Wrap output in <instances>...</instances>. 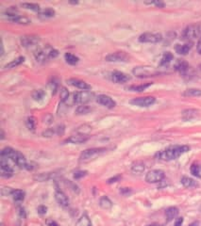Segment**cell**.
Segmentation results:
<instances>
[{"label":"cell","mask_w":201,"mask_h":226,"mask_svg":"<svg viewBox=\"0 0 201 226\" xmlns=\"http://www.w3.org/2000/svg\"><path fill=\"white\" fill-rule=\"evenodd\" d=\"M189 150L190 147L187 145H172L167 147L165 150L160 151V153L157 154V156L163 160H173L187 153Z\"/></svg>","instance_id":"6da1fadb"},{"label":"cell","mask_w":201,"mask_h":226,"mask_svg":"<svg viewBox=\"0 0 201 226\" xmlns=\"http://www.w3.org/2000/svg\"><path fill=\"white\" fill-rule=\"evenodd\" d=\"M58 55H59L58 50L54 49L53 47L49 46V45L37 50L34 53L36 60L39 62H44L50 58H55L56 57H58Z\"/></svg>","instance_id":"7a4b0ae2"},{"label":"cell","mask_w":201,"mask_h":226,"mask_svg":"<svg viewBox=\"0 0 201 226\" xmlns=\"http://www.w3.org/2000/svg\"><path fill=\"white\" fill-rule=\"evenodd\" d=\"M107 151L106 148H91V149H87L80 154L79 156V161L80 162H89L98 156L102 155Z\"/></svg>","instance_id":"3957f363"},{"label":"cell","mask_w":201,"mask_h":226,"mask_svg":"<svg viewBox=\"0 0 201 226\" xmlns=\"http://www.w3.org/2000/svg\"><path fill=\"white\" fill-rule=\"evenodd\" d=\"M198 37L201 38V24L189 26L182 32V39L184 40H193Z\"/></svg>","instance_id":"277c9868"},{"label":"cell","mask_w":201,"mask_h":226,"mask_svg":"<svg viewBox=\"0 0 201 226\" xmlns=\"http://www.w3.org/2000/svg\"><path fill=\"white\" fill-rule=\"evenodd\" d=\"M133 73L137 77H155L158 74V72L152 68V67H135L133 69Z\"/></svg>","instance_id":"5b68a950"},{"label":"cell","mask_w":201,"mask_h":226,"mask_svg":"<svg viewBox=\"0 0 201 226\" xmlns=\"http://www.w3.org/2000/svg\"><path fill=\"white\" fill-rule=\"evenodd\" d=\"M95 94L89 91H82V92H77L73 94V99L75 103L78 104H85L87 102L91 101L94 98Z\"/></svg>","instance_id":"8992f818"},{"label":"cell","mask_w":201,"mask_h":226,"mask_svg":"<svg viewBox=\"0 0 201 226\" xmlns=\"http://www.w3.org/2000/svg\"><path fill=\"white\" fill-rule=\"evenodd\" d=\"M15 11L16 10H14V9L7 10L6 15H7L8 20H10L12 23H16V24H29L31 23V21L29 18L17 14Z\"/></svg>","instance_id":"52a82bcc"},{"label":"cell","mask_w":201,"mask_h":226,"mask_svg":"<svg viewBox=\"0 0 201 226\" xmlns=\"http://www.w3.org/2000/svg\"><path fill=\"white\" fill-rule=\"evenodd\" d=\"M165 174L162 171L160 170H153L150 171L146 173L145 175V181L150 184H154V183H159L161 182L164 179Z\"/></svg>","instance_id":"ba28073f"},{"label":"cell","mask_w":201,"mask_h":226,"mask_svg":"<svg viewBox=\"0 0 201 226\" xmlns=\"http://www.w3.org/2000/svg\"><path fill=\"white\" fill-rule=\"evenodd\" d=\"M156 102V99L153 96H145V97H138L131 100L130 103L134 106L141 107H147L152 106Z\"/></svg>","instance_id":"9c48e42d"},{"label":"cell","mask_w":201,"mask_h":226,"mask_svg":"<svg viewBox=\"0 0 201 226\" xmlns=\"http://www.w3.org/2000/svg\"><path fill=\"white\" fill-rule=\"evenodd\" d=\"M162 40V36L160 33H144L139 37V42L141 43H157Z\"/></svg>","instance_id":"30bf717a"},{"label":"cell","mask_w":201,"mask_h":226,"mask_svg":"<svg viewBox=\"0 0 201 226\" xmlns=\"http://www.w3.org/2000/svg\"><path fill=\"white\" fill-rule=\"evenodd\" d=\"M96 102L99 103L108 108H114L116 106V103L114 100H112L111 97L105 95V94H100L96 97Z\"/></svg>","instance_id":"8fae6325"},{"label":"cell","mask_w":201,"mask_h":226,"mask_svg":"<svg viewBox=\"0 0 201 226\" xmlns=\"http://www.w3.org/2000/svg\"><path fill=\"white\" fill-rule=\"evenodd\" d=\"M105 59L110 62H120V61H128L129 56L125 52H115L108 55Z\"/></svg>","instance_id":"7c38bea8"},{"label":"cell","mask_w":201,"mask_h":226,"mask_svg":"<svg viewBox=\"0 0 201 226\" xmlns=\"http://www.w3.org/2000/svg\"><path fill=\"white\" fill-rule=\"evenodd\" d=\"M110 79L114 81V83H117V84H121V83H126L128 82L130 77H129L128 74H126L122 72H119V71H114L110 73Z\"/></svg>","instance_id":"4fadbf2b"},{"label":"cell","mask_w":201,"mask_h":226,"mask_svg":"<svg viewBox=\"0 0 201 226\" xmlns=\"http://www.w3.org/2000/svg\"><path fill=\"white\" fill-rule=\"evenodd\" d=\"M55 198H56V201H57L60 205H61L62 207H68V205H69V199L66 196V194L64 192H62L60 190H59V188H57V190H56Z\"/></svg>","instance_id":"5bb4252c"},{"label":"cell","mask_w":201,"mask_h":226,"mask_svg":"<svg viewBox=\"0 0 201 226\" xmlns=\"http://www.w3.org/2000/svg\"><path fill=\"white\" fill-rule=\"evenodd\" d=\"M18 154L19 152L16 150H14L10 147H5L2 152H1V157H4V158H10V160H12L14 163L17 159V156H18Z\"/></svg>","instance_id":"9a60e30c"},{"label":"cell","mask_w":201,"mask_h":226,"mask_svg":"<svg viewBox=\"0 0 201 226\" xmlns=\"http://www.w3.org/2000/svg\"><path fill=\"white\" fill-rule=\"evenodd\" d=\"M40 39L39 37L37 36H24L21 38V43L24 47H29V46H33L35 44H37L39 43Z\"/></svg>","instance_id":"2e32d148"},{"label":"cell","mask_w":201,"mask_h":226,"mask_svg":"<svg viewBox=\"0 0 201 226\" xmlns=\"http://www.w3.org/2000/svg\"><path fill=\"white\" fill-rule=\"evenodd\" d=\"M0 168H1V175L3 177H10L12 173H14V170L10 166L8 161H5V158H1V162H0Z\"/></svg>","instance_id":"e0dca14e"},{"label":"cell","mask_w":201,"mask_h":226,"mask_svg":"<svg viewBox=\"0 0 201 226\" xmlns=\"http://www.w3.org/2000/svg\"><path fill=\"white\" fill-rule=\"evenodd\" d=\"M67 82H68L70 85H72V86H74V87L78 88V89H80V90H82V91L91 90V86H90L89 84L86 83V82H84V81H82V80H79V79L70 78L69 80H67Z\"/></svg>","instance_id":"ac0fdd59"},{"label":"cell","mask_w":201,"mask_h":226,"mask_svg":"<svg viewBox=\"0 0 201 226\" xmlns=\"http://www.w3.org/2000/svg\"><path fill=\"white\" fill-rule=\"evenodd\" d=\"M175 69L178 72H180L181 74L185 75L187 74L188 72H189L190 67H189V64H188V62H186L183 59H179L175 64Z\"/></svg>","instance_id":"d6986e66"},{"label":"cell","mask_w":201,"mask_h":226,"mask_svg":"<svg viewBox=\"0 0 201 226\" xmlns=\"http://www.w3.org/2000/svg\"><path fill=\"white\" fill-rule=\"evenodd\" d=\"M89 137H90L86 134H77V135L71 136L69 139H67V141L71 143H83L89 140Z\"/></svg>","instance_id":"ffe728a7"},{"label":"cell","mask_w":201,"mask_h":226,"mask_svg":"<svg viewBox=\"0 0 201 226\" xmlns=\"http://www.w3.org/2000/svg\"><path fill=\"white\" fill-rule=\"evenodd\" d=\"M192 48V43H185V44H177L175 47L176 51L180 55H187Z\"/></svg>","instance_id":"44dd1931"},{"label":"cell","mask_w":201,"mask_h":226,"mask_svg":"<svg viewBox=\"0 0 201 226\" xmlns=\"http://www.w3.org/2000/svg\"><path fill=\"white\" fill-rule=\"evenodd\" d=\"M197 115V110L195 109H186L184 111H182V120L185 122L191 121L194 118H195Z\"/></svg>","instance_id":"7402d4cb"},{"label":"cell","mask_w":201,"mask_h":226,"mask_svg":"<svg viewBox=\"0 0 201 226\" xmlns=\"http://www.w3.org/2000/svg\"><path fill=\"white\" fill-rule=\"evenodd\" d=\"M145 170V166L142 161H136L131 165V171L134 173H143Z\"/></svg>","instance_id":"603a6c76"},{"label":"cell","mask_w":201,"mask_h":226,"mask_svg":"<svg viewBox=\"0 0 201 226\" xmlns=\"http://www.w3.org/2000/svg\"><path fill=\"white\" fill-rule=\"evenodd\" d=\"M179 215V209L177 207H169L165 210V216H166V219L168 221L174 220L176 217Z\"/></svg>","instance_id":"cb8c5ba5"},{"label":"cell","mask_w":201,"mask_h":226,"mask_svg":"<svg viewBox=\"0 0 201 226\" xmlns=\"http://www.w3.org/2000/svg\"><path fill=\"white\" fill-rule=\"evenodd\" d=\"M99 205L101 206L103 209H110L111 206H112V203L111 201L107 197V196H103L100 198L99 200Z\"/></svg>","instance_id":"d4e9b609"},{"label":"cell","mask_w":201,"mask_h":226,"mask_svg":"<svg viewBox=\"0 0 201 226\" xmlns=\"http://www.w3.org/2000/svg\"><path fill=\"white\" fill-rule=\"evenodd\" d=\"M11 196L15 202L20 203V202H22V201H24V199H25V192L21 190H12Z\"/></svg>","instance_id":"484cf974"},{"label":"cell","mask_w":201,"mask_h":226,"mask_svg":"<svg viewBox=\"0 0 201 226\" xmlns=\"http://www.w3.org/2000/svg\"><path fill=\"white\" fill-rule=\"evenodd\" d=\"M180 182L183 185V186H185V187H194V186H197L196 182L194 179H192L190 177H187V176H183L181 178Z\"/></svg>","instance_id":"4316f807"},{"label":"cell","mask_w":201,"mask_h":226,"mask_svg":"<svg viewBox=\"0 0 201 226\" xmlns=\"http://www.w3.org/2000/svg\"><path fill=\"white\" fill-rule=\"evenodd\" d=\"M152 83H146V84H142V85H137V86H130L128 88V90L131 91V92H144L145 89H147V88L149 86H151Z\"/></svg>","instance_id":"83f0119b"},{"label":"cell","mask_w":201,"mask_h":226,"mask_svg":"<svg viewBox=\"0 0 201 226\" xmlns=\"http://www.w3.org/2000/svg\"><path fill=\"white\" fill-rule=\"evenodd\" d=\"M55 15V10L52 9H44L43 11L40 12L39 16L43 19H47V18H51Z\"/></svg>","instance_id":"f1b7e54d"},{"label":"cell","mask_w":201,"mask_h":226,"mask_svg":"<svg viewBox=\"0 0 201 226\" xmlns=\"http://www.w3.org/2000/svg\"><path fill=\"white\" fill-rule=\"evenodd\" d=\"M173 55L170 53V52H166V53H164L163 54V56H162V58H161V60H160V66H164V65H167V64H169L170 62H171V60L173 59Z\"/></svg>","instance_id":"f546056e"},{"label":"cell","mask_w":201,"mask_h":226,"mask_svg":"<svg viewBox=\"0 0 201 226\" xmlns=\"http://www.w3.org/2000/svg\"><path fill=\"white\" fill-rule=\"evenodd\" d=\"M64 58H65V60H66L67 63H69V64H71V65L77 64L78 62H79V60L78 57H76V56L73 55V54H71V53H66V54L64 55Z\"/></svg>","instance_id":"4dcf8cb0"},{"label":"cell","mask_w":201,"mask_h":226,"mask_svg":"<svg viewBox=\"0 0 201 226\" xmlns=\"http://www.w3.org/2000/svg\"><path fill=\"white\" fill-rule=\"evenodd\" d=\"M24 60H25V58H24V57H19L18 58H16V59H14V60H12L11 62H10L9 64H7V65L5 66V68H6V69L15 68V67L19 66L21 63H23Z\"/></svg>","instance_id":"1f68e13d"},{"label":"cell","mask_w":201,"mask_h":226,"mask_svg":"<svg viewBox=\"0 0 201 226\" xmlns=\"http://www.w3.org/2000/svg\"><path fill=\"white\" fill-rule=\"evenodd\" d=\"M184 96L194 97V96H201V90L199 89H188L183 92Z\"/></svg>","instance_id":"d6a6232c"},{"label":"cell","mask_w":201,"mask_h":226,"mask_svg":"<svg viewBox=\"0 0 201 226\" xmlns=\"http://www.w3.org/2000/svg\"><path fill=\"white\" fill-rule=\"evenodd\" d=\"M44 95H45V92L43 90H37L32 93V97L35 101H41V100H43V98L44 97Z\"/></svg>","instance_id":"836d02e7"},{"label":"cell","mask_w":201,"mask_h":226,"mask_svg":"<svg viewBox=\"0 0 201 226\" xmlns=\"http://www.w3.org/2000/svg\"><path fill=\"white\" fill-rule=\"evenodd\" d=\"M90 111H91V107H89L88 106H79V107L77 108V110H76L77 114H79V115H81V114H87V113H89Z\"/></svg>","instance_id":"e575fe53"},{"label":"cell","mask_w":201,"mask_h":226,"mask_svg":"<svg viewBox=\"0 0 201 226\" xmlns=\"http://www.w3.org/2000/svg\"><path fill=\"white\" fill-rule=\"evenodd\" d=\"M60 101L61 102H65L69 97V92L67 91L66 88H61V90L60 92Z\"/></svg>","instance_id":"d590c367"},{"label":"cell","mask_w":201,"mask_h":226,"mask_svg":"<svg viewBox=\"0 0 201 226\" xmlns=\"http://www.w3.org/2000/svg\"><path fill=\"white\" fill-rule=\"evenodd\" d=\"M22 6L24 8H26L28 9H32L35 11H39L40 10V6L38 4H34V3H23Z\"/></svg>","instance_id":"8d00e7d4"},{"label":"cell","mask_w":201,"mask_h":226,"mask_svg":"<svg viewBox=\"0 0 201 226\" xmlns=\"http://www.w3.org/2000/svg\"><path fill=\"white\" fill-rule=\"evenodd\" d=\"M191 173L194 175V176H195V177H201V175H200V168H199V166L196 165V164H193V165L191 166Z\"/></svg>","instance_id":"74e56055"},{"label":"cell","mask_w":201,"mask_h":226,"mask_svg":"<svg viewBox=\"0 0 201 226\" xmlns=\"http://www.w3.org/2000/svg\"><path fill=\"white\" fill-rule=\"evenodd\" d=\"M27 126L29 130L34 131L35 129V120L33 117H29L27 119Z\"/></svg>","instance_id":"f35d334b"},{"label":"cell","mask_w":201,"mask_h":226,"mask_svg":"<svg viewBox=\"0 0 201 226\" xmlns=\"http://www.w3.org/2000/svg\"><path fill=\"white\" fill-rule=\"evenodd\" d=\"M86 174H87L86 171H77L74 173V178L75 179H80V178L84 177Z\"/></svg>","instance_id":"ab89813d"},{"label":"cell","mask_w":201,"mask_h":226,"mask_svg":"<svg viewBox=\"0 0 201 226\" xmlns=\"http://www.w3.org/2000/svg\"><path fill=\"white\" fill-rule=\"evenodd\" d=\"M50 85H51V89H52L53 94H55L56 92H57V88H58V83H57V81H56L55 79H53V81H52L51 83H50Z\"/></svg>","instance_id":"60d3db41"},{"label":"cell","mask_w":201,"mask_h":226,"mask_svg":"<svg viewBox=\"0 0 201 226\" xmlns=\"http://www.w3.org/2000/svg\"><path fill=\"white\" fill-rule=\"evenodd\" d=\"M37 211H38V213L39 214H41V215H44V214H45L46 213V211H47V208L44 206V205H40L38 208H37Z\"/></svg>","instance_id":"b9f144b4"},{"label":"cell","mask_w":201,"mask_h":226,"mask_svg":"<svg viewBox=\"0 0 201 226\" xmlns=\"http://www.w3.org/2000/svg\"><path fill=\"white\" fill-rule=\"evenodd\" d=\"M120 178H121L120 175H117V176H114V177H112V178H110L107 182H108V184H112V183H115V182L119 181Z\"/></svg>","instance_id":"7bdbcfd3"},{"label":"cell","mask_w":201,"mask_h":226,"mask_svg":"<svg viewBox=\"0 0 201 226\" xmlns=\"http://www.w3.org/2000/svg\"><path fill=\"white\" fill-rule=\"evenodd\" d=\"M130 192H131V190H129V187H122L120 190V193H122L123 195H128Z\"/></svg>","instance_id":"ee69618b"},{"label":"cell","mask_w":201,"mask_h":226,"mask_svg":"<svg viewBox=\"0 0 201 226\" xmlns=\"http://www.w3.org/2000/svg\"><path fill=\"white\" fill-rule=\"evenodd\" d=\"M146 4H154L155 6H157V7H159V8H163V7H164V3H162V2H160V1H154V2H148V3H146Z\"/></svg>","instance_id":"f6af8a7d"},{"label":"cell","mask_w":201,"mask_h":226,"mask_svg":"<svg viewBox=\"0 0 201 226\" xmlns=\"http://www.w3.org/2000/svg\"><path fill=\"white\" fill-rule=\"evenodd\" d=\"M52 121H53V117L50 115V114H47L44 117V122H46V123H51Z\"/></svg>","instance_id":"bcb514c9"},{"label":"cell","mask_w":201,"mask_h":226,"mask_svg":"<svg viewBox=\"0 0 201 226\" xmlns=\"http://www.w3.org/2000/svg\"><path fill=\"white\" fill-rule=\"evenodd\" d=\"M182 222H183V218H178L177 220H176V222H175L174 226H181Z\"/></svg>","instance_id":"7dc6e473"},{"label":"cell","mask_w":201,"mask_h":226,"mask_svg":"<svg viewBox=\"0 0 201 226\" xmlns=\"http://www.w3.org/2000/svg\"><path fill=\"white\" fill-rule=\"evenodd\" d=\"M19 213H20V216L21 217H26V212H25V209L24 208H22V207H20L19 208Z\"/></svg>","instance_id":"c3c4849f"},{"label":"cell","mask_w":201,"mask_h":226,"mask_svg":"<svg viewBox=\"0 0 201 226\" xmlns=\"http://www.w3.org/2000/svg\"><path fill=\"white\" fill-rule=\"evenodd\" d=\"M47 224L49 225V226H59L55 221H53V220H48L47 221Z\"/></svg>","instance_id":"681fc988"},{"label":"cell","mask_w":201,"mask_h":226,"mask_svg":"<svg viewBox=\"0 0 201 226\" xmlns=\"http://www.w3.org/2000/svg\"><path fill=\"white\" fill-rule=\"evenodd\" d=\"M189 226H198V221H195V222L191 223Z\"/></svg>","instance_id":"f907efd6"},{"label":"cell","mask_w":201,"mask_h":226,"mask_svg":"<svg viewBox=\"0 0 201 226\" xmlns=\"http://www.w3.org/2000/svg\"><path fill=\"white\" fill-rule=\"evenodd\" d=\"M3 139H4V132L2 131L1 132V140H3Z\"/></svg>","instance_id":"816d5d0a"},{"label":"cell","mask_w":201,"mask_h":226,"mask_svg":"<svg viewBox=\"0 0 201 226\" xmlns=\"http://www.w3.org/2000/svg\"><path fill=\"white\" fill-rule=\"evenodd\" d=\"M147 226H157V224L153 223V224H149V225H147Z\"/></svg>","instance_id":"f5cc1de1"}]
</instances>
